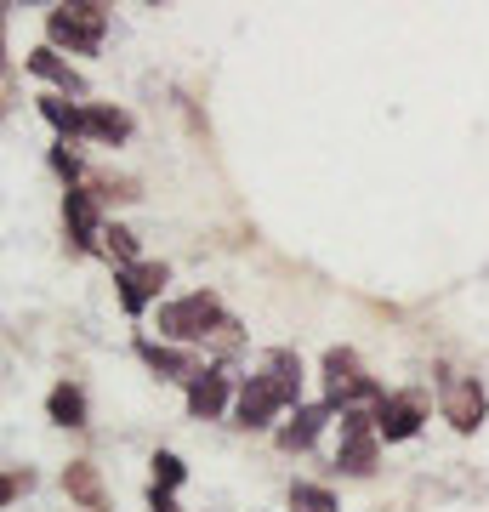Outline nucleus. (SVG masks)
I'll return each instance as SVG.
<instances>
[{
  "label": "nucleus",
  "instance_id": "15",
  "mask_svg": "<svg viewBox=\"0 0 489 512\" xmlns=\"http://www.w3.org/2000/svg\"><path fill=\"white\" fill-rule=\"evenodd\" d=\"M63 490H69L86 512H103V484H97V473H91V461H69V473H63Z\"/></svg>",
  "mask_w": 489,
  "mask_h": 512
},
{
  "label": "nucleus",
  "instance_id": "6",
  "mask_svg": "<svg viewBox=\"0 0 489 512\" xmlns=\"http://www.w3.org/2000/svg\"><path fill=\"white\" fill-rule=\"evenodd\" d=\"M421 421H427V399H421V393H387L381 410H376V433L387 444H404V439L421 433Z\"/></svg>",
  "mask_w": 489,
  "mask_h": 512
},
{
  "label": "nucleus",
  "instance_id": "17",
  "mask_svg": "<svg viewBox=\"0 0 489 512\" xmlns=\"http://www.w3.org/2000/svg\"><path fill=\"white\" fill-rule=\"evenodd\" d=\"M290 512H336V495L325 484H290Z\"/></svg>",
  "mask_w": 489,
  "mask_h": 512
},
{
  "label": "nucleus",
  "instance_id": "16",
  "mask_svg": "<svg viewBox=\"0 0 489 512\" xmlns=\"http://www.w3.org/2000/svg\"><path fill=\"white\" fill-rule=\"evenodd\" d=\"M103 251L114 256V268H137V262H143V256H137V234H131V228H120V222H109Z\"/></svg>",
  "mask_w": 489,
  "mask_h": 512
},
{
  "label": "nucleus",
  "instance_id": "7",
  "mask_svg": "<svg viewBox=\"0 0 489 512\" xmlns=\"http://www.w3.org/2000/svg\"><path fill=\"white\" fill-rule=\"evenodd\" d=\"M444 421H450L455 433H472V427H478V421H484V410H489V399H484V387L472 382V376H444Z\"/></svg>",
  "mask_w": 489,
  "mask_h": 512
},
{
  "label": "nucleus",
  "instance_id": "19",
  "mask_svg": "<svg viewBox=\"0 0 489 512\" xmlns=\"http://www.w3.org/2000/svg\"><path fill=\"white\" fill-rule=\"evenodd\" d=\"M177 484H182V461L171 450H160L154 456V490H177Z\"/></svg>",
  "mask_w": 489,
  "mask_h": 512
},
{
  "label": "nucleus",
  "instance_id": "1",
  "mask_svg": "<svg viewBox=\"0 0 489 512\" xmlns=\"http://www.w3.org/2000/svg\"><path fill=\"white\" fill-rule=\"evenodd\" d=\"M296 404H302V359L290 348H273L268 359H262V370L239 387L234 421L239 427H268L279 410H296Z\"/></svg>",
  "mask_w": 489,
  "mask_h": 512
},
{
  "label": "nucleus",
  "instance_id": "13",
  "mask_svg": "<svg viewBox=\"0 0 489 512\" xmlns=\"http://www.w3.org/2000/svg\"><path fill=\"white\" fill-rule=\"evenodd\" d=\"M29 69L40 74V80H52L57 92H86V80H80V74L69 69V63H63V57H57V46H40V52H29Z\"/></svg>",
  "mask_w": 489,
  "mask_h": 512
},
{
  "label": "nucleus",
  "instance_id": "18",
  "mask_svg": "<svg viewBox=\"0 0 489 512\" xmlns=\"http://www.w3.org/2000/svg\"><path fill=\"white\" fill-rule=\"evenodd\" d=\"M80 109H86V103H74V109H69L63 97H40V114H46L63 137H80Z\"/></svg>",
  "mask_w": 489,
  "mask_h": 512
},
{
  "label": "nucleus",
  "instance_id": "20",
  "mask_svg": "<svg viewBox=\"0 0 489 512\" xmlns=\"http://www.w3.org/2000/svg\"><path fill=\"white\" fill-rule=\"evenodd\" d=\"M52 165H57V171H63V177H69V183H74V177H80V160H74V154H63V148H57V154H52Z\"/></svg>",
  "mask_w": 489,
  "mask_h": 512
},
{
  "label": "nucleus",
  "instance_id": "12",
  "mask_svg": "<svg viewBox=\"0 0 489 512\" xmlns=\"http://www.w3.org/2000/svg\"><path fill=\"white\" fill-rule=\"evenodd\" d=\"M228 393H234V387H228V376H222L217 365H205L200 376L188 382V410L211 421V416H222V410H228Z\"/></svg>",
  "mask_w": 489,
  "mask_h": 512
},
{
  "label": "nucleus",
  "instance_id": "14",
  "mask_svg": "<svg viewBox=\"0 0 489 512\" xmlns=\"http://www.w3.org/2000/svg\"><path fill=\"white\" fill-rule=\"evenodd\" d=\"M46 416H52L57 427H86V393L74 382H57L52 393H46Z\"/></svg>",
  "mask_w": 489,
  "mask_h": 512
},
{
  "label": "nucleus",
  "instance_id": "21",
  "mask_svg": "<svg viewBox=\"0 0 489 512\" xmlns=\"http://www.w3.org/2000/svg\"><path fill=\"white\" fill-rule=\"evenodd\" d=\"M29 484H35V478H29V473H6V501H12V495H18V490H29Z\"/></svg>",
  "mask_w": 489,
  "mask_h": 512
},
{
  "label": "nucleus",
  "instance_id": "3",
  "mask_svg": "<svg viewBox=\"0 0 489 512\" xmlns=\"http://www.w3.org/2000/svg\"><path fill=\"white\" fill-rule=\"evenodd\" d=\"M222 325H228V319H222V302L211 291H188V296H177V302L160 308V336L165 342H182V348L211 342Z\"/></svg>",
  "mask_w": 489,
  "mask_h": 512
},
{
  "label": "nucleus",
  "instance_id": "10",
  "mask_svg": "<svg viewBox=\"0 0 489 512\" xmlns=\"http://www.w3.org/2000/svg\"><path fill=\"white\" fill-rule=\"evenodd\" d=\"M131 137V114L120 109H103V103H86L80 109V143H126Z\"/></svg>",
  "mask_w": 489,
  "mask_h": 512
},
{
  "label": "nucleus",
  "instance_id": "5",
  "mask_svg": "<svg viewBox=\"0 0 489 512\" xmlns=\"http://www.w3.org/2000/svg\"><path fill=\"white\" fill-rule=\"evenodd\" d=\"M63 234H69L74 251H103L109 222L97 211V194H86V188H69V194H63Z\"/></svg>",
  "mask_w": 489,
  "mask_h": 512
},
{
  "label": "nucleus",
  "instance_id": "8",
  "mask_svg": "<svg viewBox=\"0 0 489 512\" xmlns=\"http://www.w3.org/2000/svg\"><path fill=\"white\" fill-rule=\"evenodd\" d=\"M165 262H137V268H114V285H120V308L137 319V313L148 308V302H160L165 291Z\"/></svg>",
  "mask_w": 489,
  "mask_h": 512
},
{
  "label": "nucleus",
  "instance_id": "9",
  "mask_svg": "<svg viewBox=\"0 0 489 512\" xmlns=\"http://www.w3.org/2000/svg\"><path fill=\"white\" fill-rule=\"evenodd\" d=\"M330 416H336L330 404H296L290 421L279 427V444H285V450H313V439L330 427Z\"/></svg>",
  "mask_w": 489,
  "mask_h": 512
},
{
  "label": "nucleus",
  "instance_id": "4",
  "mask_svg": "<svg viewBox=\"0 0 489 512\" xmlns=\"http://www.w3.org/2000/svg\"><path fill=\"white\" fill-rule=\"evenodd\" d=\"M103 29H109V12L91 6V0H80V6H57L52 18H46L52 46H69V52H80V57H91L97 46H103Z\"/></svg>",
  "mask_w": 489,
  "mask_h": 512
},
{
  "label": "nucleus",
  "instance_id": "2",
  "mask_svg": "<svg viewBox=\"0 0 489 512\" xmlns=\"http://www.w3.org/2000/svg\"><path fill=\"white\" fill-rule=\"evenodd\" d=\"M381 393L370 376H364V365H359V353L353 348H330L325 353V404L330 410H381Z\"/></svg>",
  "mask_w": 489,
  "mask_h": 512
},
{
  "label": "nucleus",
  "instance_id": "11",
  "mask_svg": "<svg viewBox=\"0 0 489 512\" xmlns=\"http://www.w3.org/2000/svg\"><path fill=\"white\" fill-rule=\"evenodd\" d=\"M137 359H143L154 376H182V382H194V376H200L194 353L171 348V342H154V336H143V342H137Z\"/></svg>",
  "mask_w": 489,
  "mask_h": 512
}]
</instances>
